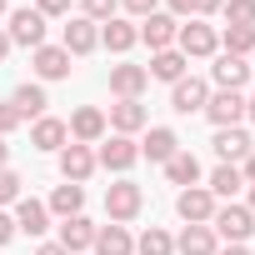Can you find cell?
<instances>
[{
	"label": "cell",
	"mask_w": 255,
	"mask_h": 255,
	"mask_svg": "<svg viewBox=\"0 0 255 255\" xmlns=\"http://www.w3.org/2000/svg\"><path fill=\"white\" fill-rule=\"evenodd\" d=\"M240 185H245L240 165H215V170H210V185H205V190H210L215 200H235V190H240Z\"/></svg>",
	"instance_id": "obj_28"
},
{
	"label": "cell",
	"mask_w": 255,
	"mask_h": 255,
	"mask_svg": "<svg viewBox=\"0 0 255 255\" xmlns=\"http://www.w3.org/2000/svg\"><path fill=\"white\" fill-rule=\"evenodd\" d=\"M0 15H5V0H0Z\"/></svg>",
	"instance_id": "obj_48"
},
{
	"label": "cell",
	"mask_w": 255,
	"mask_h": 255,
	"mask_svg": "<svg viewBox=\"0 0 255 255\" xmlns=\"http://www.w3.org/2000/svg\"><path fill=\"white\" fill-rule=\"evenodd\" d=\"M5 35H10V45L40 50V45H45V15H40L35 5H25V10H10V25H5Z\"/></svg>",
	"instance_id": "obj_4"
},
{
	"label": "cell",
	"mask_w": 255,
	"mask_h": 255,
	"mask_svg": "<svg viewBox=\"0 0 255 255\" xmlns=\"http://www.w3.org/2000/svg\"><path fill=\"white\" fill-rule=\"evenodd\" d=\"M220 10H225V0H195V20H210Z\"/></svg>",
	"instance_id": "obj_39"
},
{
	"label": "cell",
	"mask_w": 255,
	"mask_h": 255,
	"mask_svg": "<svg viewBox=\"0 0 255 255\" xmlns=\"http://www.w3.org/2000/svg\"><path fill=\"white\" fill-rule=\"evenodd\" d=\"M60 175H65L70 185H85V180L95 175V150H90V145H75V140H70V145L60 150Z\"/></svg>",
	"instance_id": "obj_12"
},
{
	"label": "cell",
	"mask_w": 255,
	"mask_h": 255,
	"mask_svg": "<svg viewBox=\"0 0 255 255\" xmlns=\"http://www.w3.org/2000/svg\"><path fill=\"white\" fill-rule=\"evenodd\" d=\"M55 245H65L70 255H80V250L95 245V225H90L85 215H70V220H60V240H55Z\"/></svg>",
	"instance_id": "obj_21"
},
{
	"label": "cell",
	"mask_w": 255,
	"mask_h": 255,
	"mask_svg": "<svg viewBox=\"0 0 255 255\" xmlns=\"http://www.w3.org/2000/svg\"><path fill=\"white\" fill-rule=\"evenodd\" d=\"M95 45H100V25L85 20V15H70V25H65V35H60V50L75 60V55H90Z\"/></svg>",
	"instance_id": "obj_9"
},
{
	"label": "cell",
	"mask_w": 255,
	"mask_h": 255,
	"mask_svg": "<svg viewBox=\"0 0 255 255\" xmlns=\"http://www.w3.org/2000/svg\"><path fill=\"white\" fill-rule=\"evenodd\" d=\"M245 115H250V120H255V95H245Z\"/></svg>",
	"instance_id": "obj_46"
},
{
	"label": "cell",
	"mask_w": 255,
	"mask_h": 255,
	"mask_svg": "<svg viewBox=\"0 0 255 255\" xmlns=\"http://www.w3.org/2000/svg\"><path fill=\"white\" fill-rule=\"evenodd\" d=\"M10 220H15V230H25V235H45V230H50V210H45L40 200H30V195L15 200V215H10Z\"/></svg>",
	"instance_id": "obj_19"
},
{
	"label": "cell",
	"mask_w": 255,
	"mask_h": 255,
	"mask_svg": "<svg viewBox=\"0 0 255 255\" xmlns=\"http://www.w3.org/2000/svg\"><path fill=\"white\" fill-rule=\"evenodd\" d=\"M95 255H135V240L125 225H95Z\"/></svg>",
	"instance_id": "obj_20"
},
{
	"label": "cell",
	"mask_w": 255,
	"mask_h": 255,
	"mask_svg": "<svg viewBox=\"0 0 255 255\" xmlns=\"http://www.w3.org/2000/svg\"><path fill=\"white\" fill-rule=\"evenodd\" d=\"M20 185H25V180H20V175H15L10 165L0 170V205H10V200H20Z\"/></svg>",
	"instance_id": "obj_34"
},
{
	"label": "cell",
	"mask_w": 255,
	"mask_h": 255,
	"mask_svg": "<svg viewBox=\"0 0 255 255\" xmlns=\"http://www.w3.org/2000/svg\"><path fill=\"white\" fill-rule=\"evenodd\" d=\"M175 150H180V135L170 130V125H150V135L140 140V155H150V160H160V165H165Z\"/></svg>",
	"instance_id": "obj_23"
},
{
	"label": "cell",
	"mask_w": 255,
	"mask_h": 255,
	"mask_svg": "<svg viewBox=\"0 0 255 255\" xmlns=\"http://www.w3.org/2000/svg\"><path fill=\"white\" fill-rule=\"evenodd\" d=\"M5 55H10V35L0 30V65H5Z\"/></svg>",
	"instance_id": "obj_43"
},
{
	"label": "cell",
	"mask_w": 255,
	"mask_h": 255,
	"mask_svg": "<svg viewBox=\"0 0 255 255\" xmlns=\"http://www.w3.org/2000/svg\"><path fill=\"white\" fill-rule=\"evenodd\" d=\"M10 105L20 110V120H30V115L40 120L50 100H45V85H35V80H25V85H15V95H10Z\"/></svg>",
	"instance_id": "obj_25"
},
{
	"label": "cell",
	"mask_w": 255,
	"mask_h": 255,
	"mask_svg": "<svg viewBox=\"0 0 255 255\" xmlns=\"http://www.w3.org/2000/svg\"><path fill=\"white\" fill-rule=\"evenodd\" d=\"M15 125H20V110H15V105L5 100V105H0V135H10Z\"/></svg>",
	"instance_id": "obj_36"
},
{
	"label": "cell",
	"mask_w": 255,
	"mask_h": 255,
	"mask_svg": "<svg viewBox=\"0 0 255 255\" xmlns=\"http://www.w3.org/2000/svg\"><path fill=\"white\" fill-rule=\"evenodd\" d=\"M65 130H70V140H75V145H95V140H105V115H100L95 105H80V110L70 115Z\"/></svg>",
	"instance_id": "obj_13"
},
{
	"label": "cell",
	"mask_w": 255,
	"mask_h": 255,
	"mask_svg": "<svg viewBox=\"0 0 255 255\" xmlns=\"http://www.w3.org/2000/svg\"><path fill=\"white\" fill-rule=\"evenodd\" d=\"M30 70L40 80H65L70 75V55L60 45H40V50H30Z\"/></svg>",
	"instance_id": "obj_16"
},
{
	"label": "cell",
	"mask_w": 255,
	"mask_h": 255,
	"mask_svg": "<svg viewBox=\"0 0 255 255\" xmlns=\"http://www.w3.org/2000/svg\"><path fill=\"white\" fill-rule=\"evenodd\" d=\"M135 255H175V240H170L160 225H150V230L135 240Z\"/></svg>",
	"instance_id": "obj_31"
},
{
	"label": "cell",
	"mask_w": 255,
	"mask_h": 255,
	"mask_svg": "<svg viewBox=\"0 0 255 255\" xmlns=\"http://www.w3.org/2000/svg\"><path fill=\"white\" fill-rule=\"evenodd\" d=\"M165 15H175V20H195V0H165Z\"/></svg>",
	"instance_id": "obj_38"
},
{
	"label": "cell",
	"mask_w": 255,
	"mask_h": 255,
	"mask_svg": "<svg viewBox=\"0 0 255 255\" xmlns=\"http://www.w3.org/2000/svg\"><path fill=\"white\" fill-rule=\"evenodd\" d=\"M140 160V145H135V135H110L100 150H95V165H105V170H115V175H125Z\"/></svg>",
	"instance_id": "obj_6"
},
{
	"label": "cell",
	"mask_w": 255,
	"mask_h": 255,
	"mask_svg": "<svg viewBox=\"0 0 255 255\" xmlns=\"http://www.w3.org/2000/svg\"><path fill=\"white\" fill-rule=\"evenodd\" d=\"M35 255H70V250H65V245H55V240H45V245H40Z\"/></svg>",
	"instance_id": "obj_42"
},
{
	"label": "cell",
	"mask_w": 255,
	"mask_h": 255,
	"mask_svg": "<svg viewBox=\"0 0 255 255\" xmlns=\"http://www.w3.org/2000/svg\"><path fill=\"white\" fill-rule=\"evenodd\" d=\"M145 120H150V115H145L140 100H115V105H110V130H115V135H135V130H145Z\"/></svg>",
	"instance_id": "obj_18"
},
{
	"label": "cell",
	"mask_w": 255,
	"mask_h": 255,
	"mask_svg": "<svg viewBox=\"0 0 255 255\" xmlns=\"http://www.w3.org/2000/svg\"><path fill=\"white\" fill-rule=\"evenodd\" d=\"M175 35H180V20L165 15V10H155V15L140 20V40L150 45V55H155V50H175Z\"/></svg>",
	"instance_id": "obj_8"
},
{
	"label": "cell",
	"mask_w": 255,
	"mask_h": 255,
	"mask_svg": "<svg viewBox=\"0 0 255 255\" xmlns=\"http://www.w3.org/2000/svg\"><path fill=\"white\" fill-rule=\"evenodd\" d=\"M80 205H85V190L65 180V185H55V195H50V205H45V210H50V215H60V220H70V215H80Z\"/></svg>",
	"instance_id": "obj_29"
},
{
	"label": "cell",
	"mask_w": 255,
	"mask_h": 255,
	"mask_svg": "<svg viewBox=\"0 0 255 255\" xmlns=\"http://www.w3.org/2000/svg\"><path fill=\"white\" fill-rule=\"evenodd\" d=\"M10 235H15V220H10L5 210H0V250H5V245H10Z\"/></svg>",
	"instance_id": "obj_40"
},
{
	"label": "cell",
	"mask_w": 255,
	"mask_h": 255,
	"mask_svg": "<svg viewBox=\"0 0 255 255\" xmlns=\"http://www.w3.org/2000/svg\"><path fill=\"white\" fill-rule=\"evenodd\" d=\"M220 50H225V55H240V60L255 55V30H250V25H225V30H220Z\"/></svg>",
	"instance_id": "obj_30"
},
{
	"label": "cell",
	"mask_w": 255,
	"mask_h": 255,
	"mask_svg": "<svg viewBox=\"0 0 255 255\" xmlns=\"http://www.w3.org/2000/svg\"><path fill=\"white\" fill-rule=\"evenodd\" d=\"M120 5L130 10L135 20H145V15H155V5H160V0H120Z\"/></svg>",
	"instance_id": "obj_35"
},
{
	"label": "cell",
	"mask_w": 255,
	"mask_h": 255,
	"mask_svg": "<svg viewBox=\"0 0 255 255\" xmlns=\"http://www.w3.org/2000/svg\"><path fill=\"white\" fill-rule=\"evenodd\" d=\"M145 85H150L145 65H110V95L115 100H140Z\"/></svg>",
	"instance_id": "obj_11"
},
{
	"label": "cell",
	"mask_w": 255,
	"mask_h": 255,
	"mask_svg": "<svg viewBox=\"0 0 255 255\" xmlns=\"http://www.w3.org/2000/svg\"><path fill=\"white\" fill-rule=\"evenodd\" d=\"M215 250H220V240L210 225H185L175 240V255H215Z\"/></svg>",
	"instance_id": "obj_22"
},
{
	"label": "cell",
	"mask_w": 255,
	"mask_h": 255,
	"mask_svg": "<svg viewBox=\"0 0 255 255\" xmlns=\"http://www.w3.org/2000/svg\"><path fill=\"white\" fill-rule=\"evenodd\" d=\"M65 140H70V130H65V120H55V115H40L35 125H30V145L35 150H65Z\"/></svg>",
	"instance_id": "obj_17"
},
{
	"label": "cell",
	"mask_w": 255,
	"mask_h": 255,
	"mask_svg": "<svg viewBox=\"0 0 255 255\" xmlns=\"http://www.w3.org/2000/svg\"><path fill=\"white\" fill-rule=\"evenodd\" d=\"M210 230H215V240H230V245H245L250 235H255V215L245 210V205H215V215H210Z\"/></svg>",
	"instance_id": "obj_1"
},
{
	"label": "cell",
	"mask_w": 255,
	"mask_h": 255,
	"mask_svg": "<svg viewBox=\"0 0 255 255\" xmlns=\"http://www.w3.org/2000/svg\"><path fill=\"white\" fill-rule=\"evenodd\" d=\"M140 205H145V190H140L135 180H115V185L105 190V215H110V225L135 220V215H140Z\"/></svg>",
	"instance_id": "obj_3"
},
{
	"label": "cell",
	"mask_w": 255,
	"mask_h": 255,
	"mask_svg": "<svg viewBox=\"0 0 255 255\" xmlns=\"http://www.w3.org/2000/svg\"><path fill=\"white\" fill-rule=\"evenodd\" d=\"M210 80H215V90H245V80H250V65L240 60V55H215V65H210Z\"/></svg>",
	"instance_id": "obj_15"
},
{
	"label": "cell",
	"mask_w": 255,
	"mask_h": 255,
	"mask_svg": "<svg viewBox=\"0 0 255 255\" xmlns=\"http://www.w3.org/2000/svg\"><path fill=\"white\" fill-rule=\"evenodd\" d=\"M245 210H250V215H255V185H250V205H245Z\"/></svg>",
	"instance_id": "obj_47"
},
{
	"label": "cell",
	"mask_w": 255,
	"mask_h": 255,
	"mask_svg": "<svg viewBox=\"0 0 255 255\" xmlns=\"http://www.w3.org/2000/svg\"><path fill=\"white\" fill-rule=\"evenodd\" d=\"M185 65H190V60H185L180 50H155V55H150V70H145V75H155V80H170V85H175V80L185 75Z\"/></svg>",
	"instance_id": "obj_27"
},
{
	"label": "cell",
	"mask_w": 255,
	"mask_h": 255,
	"mask_svg": "<svg viewBox=\"0 0 255 255\" xmlns=\"http://www.w3.org/2000/svg\"><path fill=\"white\" fill-rule=\"evenodd\" d=\"M205 100H210V80H200V75H180L170 85V110L175 115H200Z\"/></svg>",
	"instance_id": "obj_5"
},
{
	"label": "cell",
	"mask_w": 255,
	"mask_h": 255,
	"mask_svg": "<svg viewBox=\"0 0 255 255\" xmlns=\"http://www.w3.org/2000/svg\"><path fill=\"white\" fill-rule=\"evenodd\" d=\"M175 50H180L185 60H205V55H215V50H220V30H215V25H205V20H185V25H180V35H175Z\"/></svg>",
	"instance_id": "obj_2"
},
{
	"label": "cell",
	"mask_w": 255,
	"mask_h": 255,
	"mask_svg": "<svg viewBox=\"0 0 255 255\" xmlns=\"http://www.w3.org/2000/svg\"><path fill=\"white\" fill-rule=\"evenodd\" d=\"M240 175H245V185H255V150L240 160Z\"/></svg>",
	"instance_id": "obj_41"
},
{
	"label": "cell",
	"mask_w": 255,
	"mask_h": 255,
	"mask_svg": "<svg viewBox=\"0 0 255 255\" xmlns=\"http://www.w3.org/2000/svg\"><path fill=\"white\" fill-rule=\"evenodd\" d=\"M5 160H10V145H5V135H0V170H5Z\"/></svg>",
	"instance_id": "obj_45"
},
{
	"label": "cell",
	"mask_w": 255,
	"mask_h": 255,
	"mask_svg": "<svg viewBox=\"0 0 255 255\" xmlns=\"http://www.w3.org/2000/svg\"><path fill=\"white\" fill-rule=\"evenodd\" d=\"M210 145H215L220 165H240V160L255 150V145H250V135L240 130V125H225V130H215V140H210Z\"/></svg>",
	"instance_id": "obj_14"
},
{
	"label": "cell",
	"mask_w": 255,
	"mask_h": 255,
	"mask_svg": "<svg viewBox=\"0 0 255 255\" xmlns=\"http://www.w3.org/2000/svg\"><path fill=\"white\" fill-rule=\"evenodd\" d=\"M200 115L215 120V130H225V125H240V115H245V95H240V90H210V100H205Z\"/></svg>",
	"instance_id": "obj_7"
},
{
	"label": "cell",
	"mask_w": 255,
	"mask_h": 255,
	"mask_svg": "<svg viewBox=\"0 0 255 255\" xmlns=\"http://www.w3.org/2000/svg\"><path fill=\"white\" fill-rule=\"evenodd\" d=\"M175 210H180L185 225H210V215H215V195H210L205 185H190V190L175 195Z\"/></svg>",
	"instance_id": "obj_10"
},
{
	"label": "cell",
	"mask_w": 255,
	"mask_h": 255,
	"mask_svg": "<svg viewBox=\"0 0 255 255\" xmlns=\"http://www.w3.org/2000/svg\"><path fill=\"white\" fill-rule=\"evenodd\" d=\"M35 10L50 20V15H70V0H35Z\"/></svg>",
	"instance_id": "obj_37"
},
{
	"label": "cell",
	"mask_w": 255,
	"mask_h": 255,
	"mask_svg": "<svg viewBox=\"0 0 255 255\" xmlns=\"http://www.w3.org/2000/svg\"><path fill=\"white\" fill-rule=\"evenodd\" d=\"M225 20H230V25H250V30H255V0H225Z\"/></svg>",
	"instance_id": "obj_33"
},
{
	"label": "cell",
	"mask_w": 255,
	"mask_h": 255,
	"mask_svg": "<svg viewBox=\"0 0 255 255\" xmlns=\"http://www.w3.org/2000/svg\"><path fill=\"white\" fill-rule=\"evenodd\" d=\"M135 40H140V30H135L130 20H120V15L100 25V45H105V50H115V55H125V50H130Z\"/></svg>",
	"instance_id": "obj_24"
},
{
	"label": "cell",
	"mask_w": 255,
	"mask_h": 255,
	"mask_svg": "<svg viewBox=\"0 0 255 255\" xmlns=\"http://www.w3.org/2000/svg\"><path fill=\"white\" fill-rule=\"evenodd\" d=\"M165 175H170V185L190 190V185H200V160H195L190 150H175V155L165 160Z\"/></svg>",
	"instance_id": "obj_26"
},
{
	"label": "cell",
	"mask_w": 255,
	"mask_h": 255,
	"mask_svg": "<svg viewBox=\"0 0 255 255\" xmlns=\"http://www.w3.org/2000/svg\"><path fill=\"white\" fill-rule=\"evenodd\" d=\"M115 10H120V0H80V15H85V20H95V25L115 20Z\"/></svg>",
	"instance_id": "obj_32"
},
{
	"label": "cell",
	"mask_w": 255,
	"mask_h": 255,
	"mask_svg": "<svg viewBox=\"0 0 255 255\" xmlns=\"http://www.w3.org/2000/svg\"><path fill=\"white\" fill-rule=\"evenodd\" d=\"M215 255H250L245 245H225V250H215Z\"/></svg>",
	"instance_id": "obj_44"
},
{
	"label": "cell",
	"mask_w": 255,
	"mask_h": 255,
	"mask_svg": "<svg viewBox=\"0 0 255 255\" xmlns=\"http://www.w3.org/2000/svg\"><path fill=\"white\" fill-rule=\"evenodd\" d=\"M250 70H255V65H250Z\"/></svg>",
	"instance_id": "obj_49"
}]
</instances>
